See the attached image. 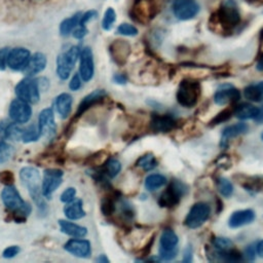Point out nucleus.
Instances as JSON below:
<instances>
[{
    "instance_id": "1",
    "label": "nucleus",
    "mask_w": 263,
    "mask_h": 263,
    "mask_svg": "<svg viewBox=\"0 0 263 263\" xmlns=\"http://www.w3.org/2000/svg\"><path fill=\"white\" fill-rule=\"evenodd\" d=\"M240 12L234 0H224L209 18V29L219 34H231L240 23Z\"/></svg>"
},
{
    "instance_id": "2",
    "label": "nucleus",
    "mask_w": 263,
    "mask_h": 263,
    "mask_svg": "<svg viewBox=\"0 0 263 263\" xmlns=\"http://www.w3.org/2000/svg\"><path fill=\"white\" fill-rule=\"evenodd\" d=\"M1 199L7 210L13 213V220L21 223L32 212V206L25 201L13 185H8L1 191Z\"/></svg>"
},
{
    "instance_id": "3",
    "label": "nucleus",
    "mask_w": 263,
    "mask_h": 263,
    "mask_svg": "<svg viewBox=\"0 0 263 263\" xmlns=\"http://www.w3.org/2000/svg\"><path fill=\"white\" fill-rule=\"evenodd\" d=\"M20 178L39 211L46 213L47 206L43 199L44 196L42 194V185H40V174L38 170L32 166H25L20 171Z\"/></svg>"
},
{
    "instance_id": "4",
    "label": "nucleus",
    "mask_w": 263,
    "mask_h": 263,
    "mask_svg": "<svg viewBox=\"0 0 263 263\" xmlns=\"http://www.w3.org/2000/svg\"><path fill=\"white\" fill-rule=\"evenodd\" d=\"M201 92V87L198 81L192 79H184L179 84L177 90V101L178 103L185 107L191 108L196 105Z\"/></svg>"
},
{
    "instance_id": "5",
    "label": "nucleus",
    "mask_w": 263,
    "mask_h": 263,
    "mask_svg": "<svg viewBox=\"0 0 263 263\" xmlns=\"http://www.w3.org/2000/svg\"><path fill=\"white\" fill-rule=\"evenodd\" d=\"M79 55H80V49L76 45L69 47L66 51L58 55L57 74L61 80H66L69 78L70 73L73 70Z\"/></svg>"
},
{
    "instance_id": "6",
    "label": "nucleus",
    "mask_w": 263,
    "mask_h": 263,
    "mask_svg": "<svg viewBox=\"0 0 263 263\" xmlns=\"http://www.w3.org/2000/svg\"><path fill=\"white\" fill-rule=\"evenodd\" d=\"M157 13L155 0H135L130 15L134 21L140 24L149 23Z\"/></svg>"
},
{
    "instance_id": "7",
    "label": "nucleus",
    "mask_w": 263,
    "mask_h": 263,
    "mask_svg": "<svg viewBox=\"0 0 263 263\" xmlns=\"http://www.w3.org/2000/svg\"><path fill=\"white\" fill-rule=\"evenodd\" d=\"M14 92L18 99L30 104H36L40 98V88L37 79L27 76L16 84Z\"/></svg>"
},
{
    "instance_id": "8",
    "label": "nucleus",
    "mask_w": 263,
    "mask_h": 263,
    "mask_svg": "<svg viewBox=\"0 0 263 263\" xmlns=\"http://www.w3.org/2000/svg\"><path fill=\"white\" fill-rule=\"evenodd\" d=\"M186 186L179 182L173 181L168 187L159 196L158 204L162 208H173L179 203L182 196L186 192Z\"/></svg>"
},
{
    "instance_id": "9",
    "label": "nucleus",
    "mask_w": 263,
    "mask_h": 263,
    "mask_svg": "<svg viewBox=\"0 0 263 263\" xmlns=\"http://www.w3.org/2000/svg\"><path fill=\"white\" fill-rule=\"evenodd\" d=\"M178 236L172 229H164L159 239V256L163 260H172L178 254Z\"/></svg>"
},
{
    "instance_id": "10",
    "label": "nucleus",
    "mask_w": 263,
    "mask_h": 263,
    "mask_svg": "<svg viewBox=\"0 0 263 263\" xmlns=\"http://www.w3.org/2000/svg\"><path fill=\"white\" fill-rule=\"evenodd\" d=\"M211 209L205 202H197L192 205L185 218V225L191 229L200 227L210 217Z\"/></svg>"
},
{
    "instance_id": "11",
    "label": "nucleus",
    "mask_w": 263,
    "mask_h": 263,
    "mask_svg": "<svg viewBox=\"0 0 263 263\" xmlns=\"http://www.w3.org/2000/svg\"><path fill=\"white\" fill-rule=\"evenodd\" d=\"M63 172L58 168H46L42 179V194L45 198H50L51 194L63 182Z\"/></svg>"
},
{
    "instance_id": "12",
    "label": "nucleus",
    "mask_w": 263,
    "mask_h": 263,
    "mask_svg": "<svg viewBox=\"0 0 263 263\" xmlns=\"http://www.w3.org/2000/svg\"><path fill=\"white\" fill-rule=\"evenodd\" d=\"M172 8L175 16L181 21L191 20L199 11V5L195 0H174Z\"/></svg>"
},
{
    "instance_id": "13",
    "label": "nucleus",
    "mask_w": 263,
    "mask_h": 263,
    "mask_svg": "<svg viewBox=\"0 0 263 263\" xmlns=\"http://www.w3.org/2000/svg\"><path fill=\"white\" fill-rule=\"evenodd\" d=\"M8 114L14 122L20 124L26 123L31 118L32 108L30 106V103L17 98L11 101L9 105Z\"/></svg>"
},
{
    "instance_id": "14",
    "label": "nucleus",
    "mask_w": 263,
    "mask_h": 263,
    "mask_svg": "<svg viewBox=\"0 0 263 263\" xmlns=\"http://www.w3.org/2000/svg\"><path fill=\"white\" fill-rule=\"evenodd\" d=\"M31 54L25 47H15L9 49L7 54V66L14 71H23Z\"/></svg>"
},
{
    "instance_id": "15",
    "label": "nucleus",
    "mask_w": 263,
    "mask_h": 263,
    "mask_svg": "<svg viewBox=\"0 0 263 263\" xmlns=\"http://www.w3.org/2000/svg\"><path fill=\"white\" fill-rule=\"evenodd\" d=\"M38 126L41 133V136L51 139L57 132V125L54 122V115L51 108L43 109L38 118Z\"/></svg>"
},
{
    "instance_id": "16",
    "label": "nucleus",
    "mask_w": 263,
    "mask_h": 263,
    "mask_svg": "<svg viewBox=\"0 0 263 263\" xmlns=\"http://www.w3.org/2000/svg\"><path fill=\"white\" fill-rule=\"evenodd\" d=\"M79 74L83 81H89L93 76L95 66H93V57L92 51L89 47H84L80 51L79 55Z\"/></svg>"
},
{
    "instance_id": "17",
    "label": "nucleus",
    "mask_w": 263,
    "mask_h": 263,
    "mask_svg": "<svg viewBox=\"0 0 263 263\" xmlns=\"http://www.w3.org/2000/svg\"><path fill=\"white\" fill-rule=\"evenodd\" d=\"M177 125L176 119L170 114H153L150 121V128L154 133H167Z\"/></svg>"
},
{
    "instance_id": "18",
    "label": "nucleus",
    "mask_w": 263,
    "mask_h": 263,
    "mask_svg": "<svg viewBox=\"0 0 263 263\" xmlns=\"http://www.w3.org/2000/svg\"><path fill=\"white\" fill-rule=\"evenodd\" d=\"M64 249L68 253L79 258H88L91 254L90 242L86 239H70L64 245Z\"/></svg>"
},
{
    "instance_id": "19",
    "label": "nucleus",
    "mask_w": 263,
    "mask_h": 263,
    "mask_svg": "<svg viewBox=\"0 0 263 263\" xmlns=\"http://www.w3.org/2000/svg\"><path fill=\"white\" fill-rule=\"evenodd\" d=\"M130 52V46L125 40H115L110 45L112 60L119 66L124 65Z\"/></svg>"
},
{
    "instance_id": "20",
    "label": "nucleus",
    "mask_w": 263,
    "mask_h": 263,
    "mask_svg": "<svg viewBox=\"0 0 263 263\" xmlns=\"http://www.w3.org/2000/svg\"><path fill=\"white\" fill-rule=\"evenodd\" d=\"M46 57L42 52H35L30 57L26 67L23 69V73L28 77H32L42 72L46 67Z\"/></svg>"
},
{
    "instance_id": "21",
    "label": "nucleus",
    "mask_w": 263,
    "mask_h": 263,
    "mask_svg": "<svg viewBox=\"0 0 263 263\" xmlns=\"http://www.w3.org/2000/svg\"><path fill=\"white\" fill-rule=\"evenodd\" d=\"M107 96V92L105 89H96L85 96L83 100L80 102L77 111H76V117L81 116L86 110H88L91 106L98 104L100 101H102Z\"/></svg>"
},
{
    "instance_id": "22",
    "label": "nucleus",
    "mask_w": 263,
    "mask_h": 263,
    "mask_svg": "<svg viewBox=\"0 0 263 263\" xmlns=\"http://www.w3.org/2000/svg\"><path fill=\"white\" fill-rule=\"evenodd\" d=\"M254 219H255V213L252 210L250 209L239 210L232 213V215L229 218L228 225L231 228H238L252 223Z\"/></svg>"
},
{
    "instance_id": "23",
    "label": "nucleus",
    "mask_w": 263,
    "mask_h": 263,
    "mask_svg": "<svg viewBox=\"0 0 263 263\" xmlns=\"http://www.w3.org/2000/svg\"><path fill=\"white\" fill-rule=\"evenodd\" d=\"M248 128H249V126L243 122H239V123H235V124L226 126L222 132L220 146L222 148H226L231 139L245 134L248 130Z\"/></svg>"
},
{
    "instance_id": "24",
    "label": "nucleus",
    "mask_w": 263,
    "mask_h": 263,
    "mask_svg": "<svg viewBox=\"0 0 263 263\" xmlns=\"http://www.w3.org/2000/svg\"><path fill=\"white\" fill-rule=\"evenodd\" d=\"M240 97L239 90L236 89L235 87L229 86L225 87L222 89H219L215 96H214V101L217 105H227V104H232L238 101Z\"/></svg>"
},
{
    "instance_id": "25",
    "label": "nucleus",
    "mask_w": 263,
    "mask_h": 263,
    "mask_svg": "<svg viewBox=\"0 0 263 263\" xmlns=\"http://www.w3.org/2000/svg\"><path fill=\"white\" fill-rule=\"evenodd\" d=\"M64 214L69 220H79L85 216L83 210L82 200L80 198H73L72 200L66 202L64 206Z\"/></svg>"
},
{
    "instance_id": "26",
    "label": "nucleus",
    "mask_w": 263,
    "mask_h": 263,
    "mask_svg": "<svg viewBox=\"0 0 263 263\" xmlns=\"http://www.w3.org/2000/svg\"><path fill=\"white\" fill-rule=\"evenodd\" d=\"M58 222H59L61 231L69 236H72L75 238H82L87 233V229L85 227L77 225L68 220H59Z\"/></svg>"
},
{
    "instance_id": "27",
    "label": "nucleus",
    "mask_w": 263,
    "mask_h": 263,
    "mask_svg": "<svg viewBox=\"0 0 263 263\" xmlns=\"http://www.w3.org/2000/svg\"><path fill=\"white\" fill-rule=\"evenodd\" d=\"M72 102H73L72 96L67 92H63L55 98L54 107L62 118L65 119L70 115Z\"/></svg>"
},
{
    "instance_id": "28",
    "label": "nucleus",
    "mask_w": 263,
    "mask_h": 263,
    "mask_svg": "<svg viewBox=\"0 0 263 263\" xmlns=\"http://www.w3.org/2000/svg\"><path fill=\"white\" fill-rule=\"evenodd\" d=\"M258 113H259V108L248 103H243L234 107V111H233V115H235V117L241 120L255 119Z\"/></svg>"
},
{
    "instance_id": "29",
    "label": "nucleus",
    "mask_w": 263,
    "mask_h": 263,
    "mask_svg": "<svg viewBox=\"0 0 263 263\" xmlns=\"http://www.w3.org/2000/svg\"><path fill=\"white\" fill-rule=\"evenodd\" d=\"M245 98L251 102H263V81L254 82L248 85L243 90Z\"/></svg>"
},
{
    "instance_id": "30",
    "label": "nucleus",
    "mask_w": 263,
    "mask_h": 263,
    "mask_svg": "<svg viewBox=\"0 0 263 263\" xmlns=\"http://www.w3.org/2000/svg\"><path fill=\"white\" fill-rule=\"evenodd\" d=\"M81 15H82L81 12H76L72 16L65 18L61 23V25H60V33H61V35L62 36L70 35V33H72L73 30L80 24Z\"/></svg>"
},
{
    "instance_id": "31",
    "label": "nucleus",
    "mask_w": 263,
    "mask_h": 263,
    "mask_svg": "<svg viewBox=\"0 0 263 263\" xmlns=\"http://www.w3.org/2000/svg\"><path fill=\"white\" fill-rule=\"evenodd\" d=\"M165 184L166 178L160 174H152L145 179V187L149 191H155Z\"/></svg>"
},
{
    "instance_id": "32",
    "label": "nucleus",
    "mask_w": 263,
    "mask_h": 263,
    "mask_svg": "<svg viewBox=\"0 0 263 263\" xmlns=\"http://www.w3.org/2000/svg\"><path fill=\"white\" fill-rule=\"evenodd\" d=\"M102 170H103V172L106 174V176L108 178L112 179V178H115L120 173V171H121V163H120V161L118 159L112 157V158H109L105 162V164H104Z\"/></svg>"
},
{
    "instance_id": "33",
    "label": "nucleus",
    "mask_w": 263,
    "mask_h": 263,
    "mask_svg": "<svg viewBox=\"0 0 263 263\" xmlns=\"http://www.w3.org/2000/svg\"><path fill=\"white\" fill-rule=\"evenodd\" d=\"M41 136L39 126L36 125L35 123L29 125L28 127H25L23 129V135H22V141L24 143H31L37 141Z\"/></svg>"
},
{
    "instance_id": "34",
    "label": "nucleus",
    "mask_w": 263,
    "mask_h": 263,
    "mask_svg": "<svg viewBox=\"0 0 263 263\" xmlns=\"http://www.w3.org/2000/svg\"><path fill=\"white\" fill-rule=\"evenodd\" d=\"M136 165L143 168L144 171H151L157 165V160L153 154L147 153L138 158Z\"/></svg>"
},
{
    "instance_id": "35",
    "label": "nucleus",
    "mask_w": 263,
    "mask_h": 263,
    "mask_svg": "<svg viewBox=\"0 0 263 263\" xmlns=\"http://www.w3.org/2000/svg\"><path fill=\"white\" fill-rule=\"evenodd\" d=\"M116 210L115 199L111 196H105L101 201V212L104 216H111Z\"/></svg>"
},
{
    "instance_id": "36",
    "label": "nucleus",
    "mask_w": 263,
    "mask_h": 263,
    "mask_svg": "<svg viewBox=\"0 0 263 263\" xmlns=\"http://www.w3.org/2000/svg\"><path fill=\"white\" fill-rule=\"evenodd\" d=\"M116 21V13L115 10L112 7L107 8V10L104 13L103 20H102V28L105 31H109L112 29L114 23Z\"/></svg>"
},
{
    "instance_id": "37",
    "label": "nucleus",
    "mask_w": 263,
    "mask_h": 263,
    "mask_svg": "<svg viewBox=\"0 0 263 263\" xmlns=\"http://www.w3.org/2000/svg\"><path fill=\"white\" fill-rule=\"evenodd\" d=\"M217 186L219 189V192L224 197H229L233 193V186L229 180L226 178H219L217 180Z\"/></svg>"
},
{
    "instance_id": "38",
    "label": "nucleus",
    "mask_w": 263,
    "mask_h": 263,
    "mask_svg": "<svg viewBox=\"0 0 263 263\" xmlns=\"http://www.w3.org/2000/svg\"><path fill=\"white\" fill-rule=\"evenodd\" d=\"M13 147L4 141L0 143V163L8 161L13 155Z\"/></svg>"
},
{
    "instance_id": "39",
    "label": "nucleus",
    "mask_w": 263,
    "mask_h": 263,
    "mask_svg": "<svg viewBox=\"0 0 263 263\" xmlns=\"http://www.w3.org/2000/svg\"><path fill=\"white\" fill-rule=\"evenodd\" d=\"M213 245L217 251H227L233 247L232 241L226 237H216L213 240Z\"/></svg>"
},
{
    "instance_id": "40",
    "label": "nucleus",
    "mask_w": 263,
    "mask_h": 263,
    "mask_svg": "<svg viewBox=\"0 0 263 263\" xmlns=\"http://www.w3.org/2000/svg\"><path fill=\"white\" fill-rule=\"evenodd\" d=\"M116 33L124 36H135L138 34V29L130 24L122 23L117 27Z\"/></svg>"
},
{
    "instance_id": "41",
    "label": "nucleus",
    "mask_w": 263,
    "mask_h": 263,
    "mask_svg": "<svg viewBox=\"0 0 263 263\" xmlns=\"http://www.w3.org/2000/svg\"><path fill=\"white\" fill-rule=\"evenodd\" d=\"M233 111H234V108H228V109H225L223 110L222 112H220L212 121H211V124L212 125H216V124H219L223 121H226L227 119H229L231 117V115L233 114Z\"/></svg>"
},
{
    "instance_id": "42",
    "label": "nucleus",
    "mask_w": 263,
    "mask_h": 263,
    "mask_svg": "<svg viewBox=\"0 0 263 263\" xmlns=\"http://www.w3.org/2000/svg\"><path fill=\"white\" fill-rule=\"evenodd\" d=\"M14 181V176L10 171H2L0 172V183L4 184L5 186L12 185Z\"/></svg>"
},
{
    "instance_id": "43",
    "label": "nucleus",
    "mask_w": 263,
    "mask_h": 263,
    "mask_svg": "<svg viewBox=\"0 0 263 263\" xmlns=\"http://www.w3.org/2000/svg\"><path fill=\"white\" fill-rule=\"evenodd\" d=\"M82 78H81V76H80V74L79 73H76V74H74L73 75V77L71 78V80H70V82H69V88L71 89V90H78L80 87H81V85H82Z\"/></svg>"
},
{
    "instance_id": "44",
    "label": "nucleus",
    "mask_w": 263,
    "mask_h": 263,
    "mask_svg": "<svg viewBox=\"0 0 263 263\" xmlns=\"http://www.w3.org/2000/svg\"><path fill=\"white\" fill-rule=\"evenodd\" d=\"M75 194H76L75 188L69 187V188H67V189L61 194L60 200H61L62 202H65V203H66V202L72 200V199L75 197Z\"/></svg>"
},
{
    "instance_id": "45",
    "label": "nucleus",
    "mask_w": 263,
    "mask_h": 263,
    "mask_svg": "<svg viewBox=\"0 0 263 263\" xmlns=\"http://www.w3.org/2000/svg\"><path fill=\"white\" fill-rule=\"evenodd\" d=\"M20 251H21L20 247H17V246H10V247L6 248V249L3 251L2 256H3L4 258H6V259H10V258L15 257V256L20 253Z\"/></svg>"
},
{
    "instance_id": "46",
    "label": "nucleus",
    "mask_w": 263,
    "mask_h": 263,
    "mask_svg": "<svg viewBox=\"0 0 263 263\" xmlns=\"http://www.w3.org/2000/svg\"><path fill=\"white\" fill-rule=\"evenodd\" d=\"M87 34V28L85 25H78L72 32V35L76 39H81Z\"/></svg>"
},
{
    "instance_id": "47",
    "label": "nucleus",
    "mask_w": 263,
    "mask_h": 263,
    "mask_svg": "<svg viewBox=\"0 0 263 263\" xmlns=\"http://www.w3.org/2000/svg\"><path fill=\"white\" fill-rule=\"evenodd\" d=\"M98 15V12L96 10H87L86 12L82 13L81 20H80V25H86L89 21L95 18Z\"/></svg>"
},
{
    "instance_id": "48",
    "label": "nucleus",
    "mask_w": 263,
    "mask_h": 263,
    "mask_svg": "<svg viewBox=\"0 0 263 263\" xmlns=\"http://www.w3.org/2000/svg\"><path fill=\"white\" fill-rule=\"evenodd\" d=\"M9 49L7 47L0 48V71L5 70L7 66V54Z\"/></svg>"
},
{
    "instance_id": "49",
    "label": "nucleus",
    "mask_w": 263,
    "mask_h": 263,
    "mask_svg": "<svg viewBox=\"0 0 263 263\" xmlns=\"http://www.w3.org/2000/svg\"><path fill=\"white\" fill-rule=\"evenodd\" d=\"M8 122L7 121H1L0 122V143L3 142L6 139V128H7Z\"/></svg>"
},
{
    "instance_id": "50",
    "label": "nucleus",
    "mask_w": 263,
    "mask_h": 263,
    "mask_svg": "<svg viewBox=\"0 0 263 263\" xmlns=\"http://www.w3.org/2000/svg\"><path fill=\"white\" fill-rule=\"evenodd\" d=\"M113 81L117 84H125L127 81V77L123 74H115L113 76Z\"/></svg>"
},
{
    "instance_id": "51",
    "label": "nucleus",
    "mask_w": 263,
    "mask_h": 263,
    "mask_svg": "<svg viewBox=\"0 0 263 263\" xmlns=\"http://www.w3.org/2000/svg\"><path fill=\"white\" fill-rule=\"evenodd\" d=\"M37 82H38V85H39V88L40 90H46L48 88V79L45 78V77H40L37 79Z\"/></svg>"
},
{
    "instance_id": "52",
    "label": "nucleus",
    "mask_w": 263,
    "mask_h": 263,
    "mask_svg": "<svg viewBox=\"0 0 263 263\" xmlns=\"http://www.w3.org/2000/svg\"><path fill=\"white\" fill-rule=\"evenodd\" d=\"M246 254H247V256H248L251 260H253V259L255 258V250H254V247H253V246H250V247L246 250Z\"/></svg>"
},
{
    "instance_id": "53",
    "label": "nucleus",
    "mask_w": 263,
    "mask_h": 263,
    "mask_svg": "<svg viewBox=\"0 0 263 263\" xmlns=\"http://www.w3.org/2000/svg\"><path fill=\"white\" fill-rule=\"evenodd\" d=\"M256 250H257V253L260 257L263 258V239L260 240L256 247Z\"/></svg>"
},
{
    "instance_id": "54",
    "label": "nucleus",
    "mask_w": 263,
    "mask_h": 263,
    "mask_svg": "<svg viewBox=\"0 0 263 263\" xmlns=\"http://www.w3.org/2000/svg\"><path fill=\"white\" fill-rule=\"evenodd\" d=\"M257 70L259 71H263V52L261 53L259 60H258V63H257V66H256Z\"/></svg>"
},
{
    "instance_id": "55",
    "label": "nucleus",
    "mask_w": 263,
    "mask_h": 263,
    "mask_svg": "<svg viewBox=\"0 0 263 263\" xmlns=\"http://www.w3.org/2000/svg\"><path fill=\"white\" fill-rule=\"evenodd\" d=\"M255 120H256L258 123L263 122V107H262V109H259V113H258V115L256 116Z\"/></svg>"
},
{
    "instance_id": "56",
    "label": "nucleus",
    "mask_w": 263,
    "mask_h": 263,
    "mask_svg": "<svg viewBox=\"0 0 263 263\" xmlns=\"http://www.w3.org/2000/svg\"><path fill=\"white\" fill-rule=\"evenodd\" d=\"M259 51L260 53L263 52V30L260 33V38H259Z\"/></svg>"
},
{
    "instance_id": "57",
    "label": "nucleus",
    "mask_w": 263,
    "mask_h": 263,
    "mask_svg": "<svg viewBox=\"0 0 263 263\" xmlns=\"http://www.w3.org/2000/svg\"><path fill=\"white\" fill-rule=\"evenodd\" d=\"M191 248H187V250H186V252H185V257H187V258H185L184 259V261H190L191 260Z\"/></svg>"
},
{
    "instance_id": "58",
    "label": "nucleus",
    "mask_w": 263,
    "mask_h": 263,
    "mask_svg": "<svg viewBox=\"0 0 263 263\" xmlns=\"http://www.w3.org/2000/svg\"><path fill=\"white\" fill-rule=\"evenodd\" d=\"M245 1H247L248 3H250L252 5H256V6L263 4V0H245Z\"/></svg>"
},
{
    "instance_id": "59",
    "label": "nucleus",
    "mask_w": 263,
    "mask_h": 263,
    "mask_svg": "<svg viewBox=\"0 0 263 263\" xmlns=\"http://www.w3.org/2000/svg\"><path fill=\"white\" fill-rule=\"evenodd\" d=\"M97 261H98V262H105V263H108V262H109L108 258H107L105 255H100V256L97 258Z\"/></svg>"
},
{
    "instance_id": "60",
    "label": "nucleus",
    "mask_w": 263,
    "mask_h": 263,
    "mask_svg": "<svg viewBox=\"0 0 263 263\" xmlns=\"http://www.w3.org/2000/svg\"><path fill=\"white\" fill-rule=\"evenodd\" d=\"M261 138H262V140H263V133H262V135H261Z\"/></svg>"
}]
</instances>
